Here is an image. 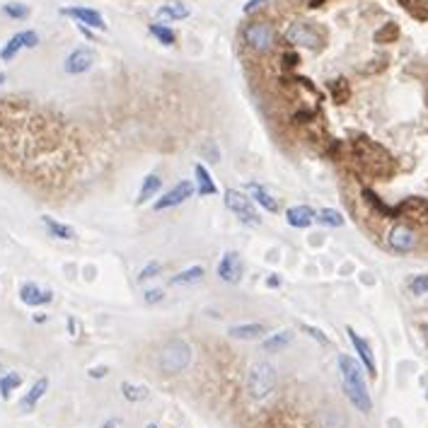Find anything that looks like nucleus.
I'll return each mask as SVG.
<instances>
[{"mask_svg": "<svg viewBox=\"0 0 428 428\" xmlns=\"http://www.w3.org/2000/svg\"><path fill=\"white\" fill-rule=\"evenodd\" d=\"M230 339H239V341H254L262 339L267 334V324L262 322H247V324H235V327L228 329Z\"/></svg>", "mask_w": 428, "mask_h": 428, "instance_id": "17", "label": "nucleus"}, {"mask_svg": "<svg viewBox=\"0 0 428 428\" xmlns=\"http://www.w3.org/2000/svg\"><path fill=\"white\" fill-rule=\"evenodd\" d=\"M247 191H249L247 196L252 198L254 206L264 208L267 213H278V201H276V196H271V191H269L264 184H259V182H249Z\"/></svg>", "mask_w": 428, "mask_h": 428, "instance_id": "14", "label": "nucleus"}, {"mask_svg": "<svg viewBox=\"0 0 428 428\" xmlns=\"http://www.w3.org/2000/svg\"><path fill=\"white\" fill-rule=\"evenodd\" d=\"M61 15H68V17L78 19L83 27H93V29H106V22L97 10L93 8H63Z\"/></svg>", "mask_w": 428, "mask_h": 428, "instance_id": "15", "label": "nucleus"}, {"mask_svg": "<svg viewBox=\"0 0 428 428\" xmlns=\"http://www.w3.org/2000/svg\"><path fill=\"white\" fill-rule=\"evenodd\" d=\"M145 428H160V426H157V424H148Z\"/></svg>", "mask_w": 428, "mask_h": 428, "instance_id": "41", "label": "nucleus"}, {"mask_svg": "<svg viewBox=\"0 0 428 428\" xmlns=\"http://www.w3.org/2000/svg\"><path fill=\"white\" fill-rule=\"evenodd\" d=\"M346 334H349L351 344H354L356 354H358L360 363L365 365L368 375H370V378H375V375H378V365H375V354H373V349H370V344H368V341H365L360 334H356V329H349Z\"/></svg>", "mask_w": 428, "mask_h": 428, "instance_id": "12", "label": "nucleus"}, {"mask_svg": "<svg viewBox=\"0 0 428 428\" xmlns=\"http://www.w3.org/2000/svg\"><path fill=\"white\" fill-rule=\"evenodd\" d=\"M150 34H152V37H155L160 44H165V47H172V44L177 42V34H175V29H172V27H167V24H160V22L150 24Z\"/></svg>", "mask_w": 428, "mask_h": 428, "instance_id": "26", "label": "nucleus"}, {"mask_svg": "<svg viewBox=\"0 0 428 428\" xmlns=\"http://www.w3.org/2000/svg\"><path fill=\"white\" fill-rule=\"evenodd\" d=\"M160 274H162V264H160V262H148L145 267L141 269L138 281H150V278L160 276Z\"/></svg>", "mask_w": 428, "mask_h": 428, "instance_id": "30", "label": "nucleus"}, {"mask_svg": "<svg viewBox=\"0 0 428 428\" xmlns=\"http://www.w3.org/2000/svg\"><path fill=\"white\" fill-rule=\"evenodd\" d=\"M276 382H278V375H276V368H274L269 360H254L249 365V373H247V395L252 397L254 402H262L276 390Z\"/></svg>", "mask_w": 428, "mask_h": 428, "instance_id": "3", "label": "nucleus"}, {"mask_svg": "<svg viewBox=\"0 0 428 428\" xmlns=\"http://www.w3.org/2000/svg\"><path fill=\"white\" fill-rule=\"evenodd\" d=\"M193 193H196V187H193V182H189V180L177 182V184L172 187V189H167V191L162 193V196L155 201V211H167V208L182 206L184 201H189Z\"/></svg>", "mask_w": 428, "mask_h": 428, "instance_id": "7", "label": "nucleus"}, {"mask_svg": "<svg viewBox=\"0 0 428 428\" xmlns=\"http://www.w3.org/2000/svg\"><path fill=\"white\" fill-rule=\"evenodd\" d=\"M203 276H206V267L193 264V267H187L184 271L175 274V276L170 278V285H191V283L201 281Z\"/></svg>", "mask_w": 428, "mask_h": 428, "instance_id": "21", "label": "nucleus"}, {"mask_svg": "<svg viewBox=\"0 0 428 428\" xmlns=\"http://www.w3.org/2000/svg\"><path fill=\"white\" fill-rule=\"evenodd\" d=\"M37 44H39V34L32 32V29H24V32H17L15 37L8 39V44L0 49V58L13 61L22 49H34Z\"/></svg>", "mask_w": 428, "mask_h": 428, "instance_id": "8", "label": "nucleus"}, {"mask_svg": "<svg viewBox=\"0 0 428 428\" xmlns=\"http://www.w3.org/2000/svg\"><path fill=\"white\" fill-rule=\"evenodd\" d=\"M281 61H283V68H285V70H290V68H295V65L300 63V56L295 54V51H283V54H281Z\"/></svg>", "mask_w": 428, "mask_h": 428, "instance_id": "34", "label": "nucleus"}, {"mask_svg": "<svg viewBox=\"0 0 428 428\" xmlns=\"http://www.w3.org/2000/svg\"><path fill=\"white\" fill-rule=\"evenodd\" d=\"M218 278L225 283H237L244 274V264H242V257L237 252H225L218 262V269H216Z\"/></svg>", "mask_w": 428, "mask_h": 428, "instance_id": "9", "label": "nucleus"}, {"mask_svg": "<svg viewBox=\"0 0 428 428\" xmlns=\"http://www.w3.org/2000/svg\"><path fill=\"white\" fill-rule=\"evenodd\" d=\"M285 221H288L290 228H310L315 223V211L310 206H290L285 211Z\"/></svg>", "mask_w": 428, "mask_h": 428, "instance_id": "18", "label": "nucleus"}, {"mask_svg": "<svg viewBox=\"0 0 428 428\" xmlns=\"http://www.w3.org/2000/svg\"><path fill=\"white\" fill-rule=\"evenodd\" d=\"M315 221H319L322 225H327V228H341L344 225V216H341L339 211H334V208H322L319 213H315Z\"/></svg>", "mask_w": 428, "mask_h": 428, "instance_id": "27", "label": "nucleus"}, {"mask_svg": "<svg viewBox=\"0 0 428 428\" xmlns=\"http://www.w3.org/2000/svg\"><path fill=\"white\" fill-rule=\"evenodd\" d=\"M19 385H22V378H19L17 373L0 375V397H3V399H10V395H13Z\"/></svg>", "mask_w": 428, "mask_h": 428, "instance_id": "28", "label": "nucleus"}, {"mask_svg": "<svg viewBox=\"0 0 428 428\" xmlns=\"http://www.w3.org/2000/svg\"><path fill=\"white\" fill-rule=\"evenodd\" d=\"M93 63H95V51L88 47H78L68 54L63 68L68 75H80V73H88L93 68Z\"/></svg>", "mask_w": 428, "mask_h": 428, "instance_id": "10", "label": "nucleus"}, {"mask_svg": "<svg viewBox=\"0 0 428 428\" xmlns=\"http://www.w3.org/2000/svg\"><path fill=\"white\" fill-rule=\"evenodd\" d=\"M160 191H162V177L155 175V172H150V175H145V180H143L141 191H138V196H136V203L150 201V198L157 196Z\"/></svg>", "mask_w": 428, "mask_h": 428, "instance_id": "19", "label": "nucleus"}, {"mask_svg": "<svg viewBox=\"0 0 428 428\" xmlns=\"http://www.w3.org/2000/svg\"><path fill=\"white\" fill-rule=\"evenodd\" d=\"M264 3H267V0H249V3L244 5V15H254Z\"/></svg>", "mask_w": 428, "mask_h": 428, "instance_id": "36", "label": "nucleus"}, {"mask_svg": "<svg viewBox=\"0 0 428 428\" xmlns=\"http://www.w3.org/2000/svg\"><path fill=\"white\" fill-rule=\"evenodd\" d=\"M267 285H269V288H278V285H281V276H276V274H271V276L267 278Z\"/></svg>", "mask_w": 428, "mask_h": 428, "instance_id": "37", "label": "nucleus"}, {"mask_svg": "<svg viewBox=\"0 0 428 428\" xmlns=\"http://www.w3.org/2000/svg\"><path fill=\"white\" fill-rule=\"evenodd\" d=\"M191 363V349L184 339H175L162 346L160 351V368L167 375H177Z\"/></svg>", "mask_w": 428, "mask_h": 428, "instance_id": "5", "label": "nucleus"}, {"mask_svg": "<svg viewBox=\"0 0 428 428\" xmlns=\"http://www.w3.org/2000/svg\"><path fill=\"white\" fill-rule=\"evenodd\" d=\"M47 390H49V378H39L32 387H29L27 395L22 397V404H19L22 406V411H32L34 406H37V402L47 395Z\"/></svg>", "mask_w": 428, "mask_h": 428, "instance_id": "20", "label": "nucleus"}, {"mask_svg": "<svg viewBox=\"0 0 428 428\" xmlns=\"http://www.w3.org/2000/svg\"><path fill=\"white\" fill-rule=\"evenodd\" d=\"M421 332H424V339H426V344H428V324H426L424 329H421Z\"/></svg>", "mask_w": 428, "mask_h": 428, "instance_id": "40", "label": "nucleus"}, {"mask_svg": "<svg viewBox=\"0 0 428 428\" xmlns=\"http://www.w3.org/2000/svg\"><path fill=\"white\" fill-rule=\"evenodd\" d=\"M19 300L29 308H42V305H49L54 300V290L49 288H42L37 283H24L19 288Z\"/></svg>", "mask_w": 428, "mask_h": 428, "instance_id": "13", "label": "nucleus"}, {"mask_svg": "<svg viewBox=\"0 0 428 428\" xmlns=\"http://www.w3.org/2000/svg\"><path fill=\"white\" fill-rule=\"evenodd\" d=\"M336 365H339L341 385H344V392H346V397H349V402L358 411L368 414V411L373 409V399H370L368 382H365L363 368L358 365V360L351 358V356H346V354H339Z\"/></svg>", "mask_w": 428, "mask_h": 428, "instance_id": "1", "label": "nucleus"}, {"mask_svg": "<svg viewBox=\"0 0 428 428\" xmlns=\"http://www.w3.org/2000/svg\"><path fill=\"white\" fill-rule=\"evenodd\" d=\"M303 332H305V334H310V336H312V339H317L322 346H327V344H329L327 334H324V332H319V329H315V327H310V324H303Z\"/></svg>", "mask_w": 428, "mask_h": 428, "instance_id": "35", "label": "nucleus"}, {"mask_svg": "<svg viewBox=\"0 0 428 428\" xmlns=\"http://www.w3.org/2000/svg\"><path fill=\"white\" fill-rule=\"evenodd\" d=\"M42 223L47 225V230L54 237H58V239H75V230L70 225H65V223L56 221V218H51V216H42Z\"/></svg>", "mask_w": 428, "mask_h": 428, "instance_id": "23", "label": "nucleus"}, {"mask_svg": "<svg viewBox=\"0 0 428 428\" xmlns=\"http://www.w3.org/2000/svg\"><path fill=\"white\" fill-rule=\"evenodd\" d=\"M387 244H390L395 252H411L416 247V232L411 230L409 225L404 223H397V225L390 228V235H387Z\"/></svg>", "mask_w": 428, "mask_h": 428, "instance_id": "11", "label": "nucleus"}, {"mask_svg": "<svg viewBox=\"0 0 428 428\" xmlns=\"http://www.w3.org/2000/svg\"><path fill=\"white\" fill-rule=\"evenodd\" d=\"M239 37H242L244 47L257 56H267L276 49L278 44V32L269 19H252L239 29Z\"/></svg>", "mask_w": 428, "mask_h": 428, "instance_id": "2", "label": "nucleus"}, {"mask_svg": "<svg viewBox=\"0 0 428 428\" xmlns=\"http://www.w3.org/2000/svg\"><path fill=\"white\" fill-rule=\"evenodd\" d=\"M225 208L237 218L242 225L247 228H259L262 225V216H259V208L252 203V198L247 193L237 191V189H225Z\"/></svg>", "mask_w": 428, "mask_h": 428, "instance_id": "4", "label": "nucleus"}, {"mask_svg": "<svg viewBox=\"0 0 428 428\" xmlns=\"http://www.w3.org/2000/svg\"><path fill=\"white\" fill-rule=\"evenodd\" d=\"M3 15H8L10 19H27L29 8L24 3H8L3 5Z\"/></svg>", "mask_w": 428, "mask_h": 428, "instance_id": "29", "label": "nucleus"}, {"mask_svg": "<svg viewBox=\"0 0 428 428\" xmlns=\"http://www.w3.org/2000/svg\"><path fill=\"white\" fill-rule=\"evenodd\" d=\"M100 428H116V421L111 419V421H106V424H104V426H100Z\"/></svg>", "mask_w": 428, "mask_h": 428, "instance_id": "39", "label": "nucleus"}, {"mask_svg": "<svg viewBox=\"0 0 428 428\" xmlns=\"http://www.w3.org/2000/svg\"><path fill=\"white\" fill-rule=\"evenodd\" d=\"M0 370H3V365H0Z\"/></svg>", "mask_w": 428, "mask_h": 428, "instance_id": "43", "label": "nucleus"}, {"mask_svg": "<svg viewBox=\"0 0 428 428\" xmlns=\"http://www.w3.org/2000/svg\"><path fill=\"white\" fill-rule=\"evenodd\" d=\"M121 395L126 397L129 402H134V404H138V402L148 399V387L145 385H136V382H121Z\"/></svg>", "mask_w": 428, "mask_h": 428, "instance_id": "25", "label": "nucleus"}, {"mask_svg": "<svg viewBox=\"0 0 428 428\" xmlns=\"http://www.w3.org/2000/svg\"><path fill=\"white\" fill-rule=\"evenodd\" d=\"M332 88V95H334V100L336 102H344L346 100V95H349V88H346V80H336V83L329 85Z\"/></svg>", "mask_w": 428, "mask_h": 428, "instance_id": "33", "label": "nucleus"}, {"mask_svg": "<svg viewBox=\"0 0 428 428\" xmlns=\"http://www.w3.org/2000/svg\"><path fill=\"white\" fill-rule=\"evenodd\" d=\"M193 187H196V191L201 193V196H216L218 193V187H216V182H213L211 172H208V167L201 165V162L193 165Z\"/></svg>", "mask_w": 428, "mask_h": 428, "instance_id": "16", "label": "nucleus"}, {"mask_svg": "<svg viewBox=\"0 0 428 428\" xmlns=\"http://www.w3.org/2000/svg\"><path fill=\"white\" fill-rule=\"evenodd\" d=\"M283 39L293 47L317 51L322 47V34L317 32V27L310 22H290L283 32Z\"/></svg>", "mask_w": 428, "mask_h": 428, "instance_id": "6", "label": "nucleus"}, {"mask_svg": "<svg viewBox=\"0 0 428 428\" xmlns=\"http://www.w3.org/2000/svg\"><path fill=\"white\" fill-rule=\"evenodd\" d=\"M409 290L414 295H426L428 293V274H421V276L409 278Z\"/></svg>", "mask_w": 428, "mask_h": 428, "instance_id": "31", "label": "nucleus"}, {"mask_svg": "<svg viewBox=\"0 0 428 428\" xmlns=\"http://www.w3.org/2000/svg\"><path fill=\"white\" fill-rule=\"evenodd\" d=\"M106 375V368H95V370H90V378H104Z\"/></svg>", "mask_w": 428, "mask_h": 428, "instance_id": "38", "label": "nucleus"}, {"mask_svg": "<svg viewBox=\"0 0 428 428\" xmlns=\"http://www.w3.org/2000/svg\"><path fill=\"white\" fill-rule=\"evenodd\" d=\"M157 15H160L162 19H172V22H182V19L189 17L191 10L187 8V5H182V3H170V5H162V8L157 10Z\"/></svg>", "mask_w": 428, "mask_h": 428, "instance_id": "24", "label": "nucleus"}, {"mask_svg": "<svg viewBox=\"0 0 428 428\" xmlns=\"http://www.w3.org/2000/svg\"><path fill=\"white\" fill-rule=\"evenodd\" d=\"M143 300H145L148 305H157L165 300V290L162 288H148L145 293H143Z\"/></svg>", "mask_w": 428, "mask_h": 428, "instance_id": "32", "label": "nucleus"}, {"mask_svg": "<svg viewBox=\"0 0 428 428\" xmlns=\"http://www.w3.org/2000/svg\"><path fill=\"white\" fill-rule=\"evenodd\" d=\"M293 341V332H288V329H283V332L278 334H271L267 336V339L262 341V349L267 351V354H276V351H283L285 346Z\"/></svg>", "mask_w": 428, "mask_h": 428, "instance_id": "22", "label": "nucleus"}, {"mask_svg": "<svg viewBox=\"0 0 428 428\" xmlns=\"http://www.w3.org/2000/svg\"><path fill=\"white\" fill-rule=\"evenodd\" d=\"M0 83H5V75L3 73H0Z\"/></svg>", "mask_w": 428, "mask_h": 428, "instance_id": "42", "label": "nucleus"}]
</instances>
